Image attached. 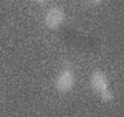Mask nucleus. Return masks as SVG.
Here are the masks:
<instances>
[{
	"mask_svg": "<svg viewBox=\"0 0 124 117\" xmlns=\"http://www.w3.org/2000/svg\"><path fill=\"white\" fill-rule=\"evenodd\" d=\"M35 2H38V3H45L46 0H35Z\"/></svg>",
	"mask_w": 124,
	"mask_h": 117,
	"instance_id": "nucleus-6",
	"label": "nucleus"
},
{
	"mask_svg": "<svg viewBox=\"0 0 124 117\" xmlns=\"http://www.w3.org/2000/svg\"><path fill=\"white\" fill-rule=\"evenodd\" d=\"M89 86L91 89L94 91V92H103L104 89H109V81H108V76H106L103 71H99V69H96L93 71V74H91V78H89Z\"/></svg>",
	"mask_w": 124,
	"mask_h": 117,
	"instance_id": "nucleus-3",
	"label": "nucleus"
},
{
	"mask_svg": "<svg viewBox=\"0 0 124 117\" xmlns=\"http://www.w3.org/2000/svg\"><path fill=\"white\" fill-rule=\"evenodd\" d=\"M75 86V73L71 68H65L60 71V74L55 79V88L60 92H70Z\"/></svg>",
	"mask_w": 124,
	"mask_h": 117,
	"instance_id": "nucleus-1",
	"label": "nucleus"
},
{
	"mask_svg": "<svg viewBox=\"0 0 124 117\" xmlns=\"http://www.w3.org/2000/svg\"><path fill=\"white\" fill-rule=\"evenodd\" d=\"M89 2H91V3H94V5H99L103 0H89Z\"/></svg>",
	"mask_w": 124,
	"mask_h": 117,
	"instance_id": "nucleus-5",
	"label": "nucleus"
},
{
	"mask_svg": "<svg viewBox=\"0 0 124 117\" xmlns=\"http://www.w3.org/2000/svg\"><path fill=\"white\" fill-rule=\"evenodd\" d=\"M65 18H66V15L61 7H51L45 13V25L50 30H58L65 23Z\"/></svg>",
	"mask_w": 124,
	"mask_h": 117,
	"instance_id": "nucleus-2",
	"label": "nucleus"
},
{
	"mask_svg": "<svg viewBox=\"0 0 124 117\" xmlns=\"http://www.w3.org/2000/svg\"><path fill=\"white\" fill-rule=\"evenodd\" d=\"M99 96H101V99H103L104 102H109V101H113V99H114V94H113L109 89H104L103 92H99Z\"/></svg>",
	"mask_w": 124,
	"mask_h": 117,
	"instance_id": "nucleus-4",
	"label": "nucleus"
}]
</instances>
